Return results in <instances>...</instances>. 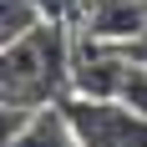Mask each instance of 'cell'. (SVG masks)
<instances>
[{
    "mask_svg": "<svg viewBox=\"0 0 147 147\" xmlns=\"http://www.w3.org/2000/svg\"><path fill=\"white\" fill-rule=\"evenodd\" d=\"M71 36L61 20H41L20 41H5L0 56V102L5 112H41L71 91Z\"/></svg>",
    "mask_w": 147,
    "mask_h": 147,
    "instance_id": "obj_1",
    "label": "cell"
},
{
    "mask_svg": "<svg viewBox=\"0 0 147 147\" xmlns=\"http://www.w3.org/2000/svg\"><path fill=\"white\" fill-rule=\"evenodd\" d=\"M66 122L76 132V147H147V112L132 102H96V96H66Z\"/></svg>",
    "mask_w": 147,
    "mask_h": 147,
    "instance_id": "obj_2",
    "label": "cell"
},
{
    "mask_svg": "<svg viewBox=\"0 0 147 147\" xmlns=\"http://www.w3.org/2000/svg\"><path fill=\"white\" fill-rule=\"evenodd\" d=\"M86 36L127 51L147 36V0H86Z\"/></svg>",
    "mask_w": 147,
    "mask_h": 147,
    "instance_id": "obj_3",
    "label": "cell"
},
{
    "mask_svg": "<svg viewBox=\"0 0 147 147\" xmlns=\"http://www.w3.org/2000/svg\"><path fill=\"white\" fill-rule=\"evenodd\" d=\"M0 147H76V132L66 122V107H41V112H5V142Z\"/></svg>",
    "mask_w": 147,
    "mask_h": 147,
    "instance_id": "obj_4",
    "label": "cell"
},
{
    "mask_svg": "<svg viewBox=\"0 0 147 147\" xmlns=\"http://www.w3.org/2000/svg\"><path fill=\"white\" fill-rule=\"evenodd\" d=\"M46 20L41 0H0V36L5 41H20L26 30H36Z\"/></svg>",
    "mask_w": 147,
    "mask_h": 147,
    "instance_id": "obj_5",
    "label": "cell"
}]
</instances>
